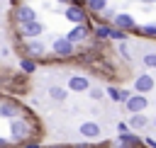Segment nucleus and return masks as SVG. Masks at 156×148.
Wrapping results in <instances>:
<instances>
[{
	"label": "nucleus",
	"instance_id": "f3484780",
	"mask_svg": "<svg viewBox=\"0 0 156 148\" xmlns=\"http://www.w3.org/2000/svg\"><path fill=\"white\" fill-rule=\"evenodd\" d=\"M49 97H51V99H56V102H63V99L68 97V92H66L63 87H56V85H51V87H49Z\"/></svg>",
	"mask_w": 156,
	"mask_h": 148
},
{
	"label": "nucleus",
	"instance_id": "c756f323",
	"mask_svg": "<svg viewBox=\"0 0 156 148\" xmlns=\"http://www.w3.org/2000/svg\"><path fill=\"white\" fill-rule=\"evenodd\" d=\"M5 146H7V141H5V138H0V148H5Z\"/></svg>",
	"mask_w": 156,
	"mask_h": 148
},
{
	"label": "nucleus",
	"instance_id": "1a4fd4ad",
	"mask_svg": "<svg viewBox=\"0 0 156 148\" xmlns=\"http://www.w3.org/2000/svg\"><path fill=\"white\" fill-rule=\"evenodd\" d=\"M73 46H76V44H71L66 36H61V39L54 41V53H56L58 58H71V56H73Z\"/></svg>",
	"mask_w": 156,
	"mask_h": 148
},
{
	"label": "nucleus",
	"instance_id": "bb28decb",
	"mask_svg": "<svg viewBox=\"0 0 156 148\" xmlns=\"http://www.w3.org/2000/svg\"><path fill=\"white\" fill-rule=\"evenodd\" d=\"M144 143H146V146H149V148H156V141H154V138H146V141H144Z\"/></svg>",
	"mask_w": 156,
	"mask_h": 148
},
{
	"label": "nucleus",
	"instance_id": "7c9ffc66",
	"mask_svg": "<svg viewBox=\"0 0 156 148\" xmlns=\"http://www.w3.org/2000/svg\"><path fill=\"white\" fill-rule=\"evenodd\" d=\"M49 148H63V146H49Z\"/></svg>",
	"mask_w": 156,
	"mask_h": 148
},
{
	"label": "nucleus",
	"instance_id": "6e6552de",
	"mask_svg": "<svg viewBox=\"0 0 156 148\" xmlns=\"http://www.w3.org/2000/svg\"><path fill=\"white\" fill-rule=\"evenodd\" d=\"M44 51H46V46L39 41V36H37V39H27V41H24V53H27L29 58H41V56H44Z\"/></svg>",
	"mask_w": 156,
	"mask_h": 148
},
{
	"label": "nucleus",
	"instance_id": "f8f14e48",
	"mask_svg": "<svg viewBox=\"0 0 156 148\" xmlns=\"http://www.w3.org/2000/svg\"><path fill=\"white\" fill-rule=\"evenodd\" d=\"M119 148H136L141 141H139V136H134V133H129V131H124V133H119Z\"/></svg>",
	"mask_w": 156,
	"mask_h": 148
},
{
	"label": "nucleus",
	"instance_id": "412c9836",
	"mask_svg": "<svg viewBox=\"0 0 156 148\" xmlns=\"http://www.w3.org/2000/svg\"><path fill=\"white\" fill-rule=\"evenodd\" d=\"M144 66L156 68V53H144Z\"/></svg>",
	"mask_w": 156,
	"mask_h": 148
},
{
	"label": "nucleus",
	"instance_id": "dca6fc26",
	"mask_svg": "<svg viewBox=\"0 0 156 148\" xmlns=\"http://www.w3.org/2000/svg\"><path fill=\"white\" fill-rule=\"evenodd\" d=\"M129 95H132V92H127V90H119V87H107V97H110L112 102H124Z\"/></svg>",
	"mask_w": 156,
	"mask_h": 148
},
{
	"label": "nucleus",
	"instance_id": "0eeeda50",
	"mask_svg": "<svg viewBox=\"0 0 156 148\" xmlns=\"http://www.w3.org/2000/svg\"><path fill=\"white\" fill-rule=\"evenodd\" d=\"M32 19H37V12L29 7V5H17L15 7V22L17 24H27V22H32Z\"/></svg>",
	"mask_w": 156,
	"mask_h": 148
},
{
	"label": "nucleus",
	"instance_id": "aec40b11",
	"mask_svg": "<svg viewBox=\"0 0 156 148\" xmlns=\"http://www.w3.org/2000/svg\"><path fill=\"white\" fill-rule=\"evenodd\" d=\"M20 66H22V70H24V73H34V70H37V63H34L29 56H27V58H22V63H20Z\"/></svg>",
	"mask_w": 156,
	"mask_h": 148
},
{
	"label": "nucleus",
	"instance_id": "6ab92c4d",
	"mask_svg": "<svg viewBox=\"0 0 156 148\" xmlns=\"http://www.w3.org/2000/svg\"><path fill=\"white\" fill-rule=\"evenodd\" d=\"M107 7V0H88V10L90 12H102Z\"/></svg>",
	"mask_w": 156,
	"mask_h": 148
},
{
	"label": "nucleus",
	"instance_id": "f03ea898",
	"mask_svg": "<svg viewBox=\"0 0 156 148\" xmlns=\"http://www.w3.org/2000/svg\"><path fill=\"white\" fill-rule=\"evenodd\" d=\"M10 133H12V141H24V138H29V133H32L29 121L15 116V119L10 121Z\"/></svg>",
	"mask_w": 156,
	"mask_h": 148
},
{
	"label": "nucleus",
	"instance_id": "ddd939ff",
	"mask_svg": "<svg viewBox=\"0 0 156 148\" xmlns=\"http://www.w3.org/2000/svg\"><path fill=\"white\" fill-rule=\"evenodd\" d=\"M80 133H83L85 138H98V136H100V124L85 121V124H80Z\"/></svg>",
	"mask_w": 156,
	"mask_h": 148
},
{
	"label": "nucleus",
	"instance_id": "2f4dec72",
	"mask_svg": "<svg viewBox=\"0 0 156 148\" xmlns=\"http://www.w3.org/2000/svg\"><path fill=\"white\" fill-rule=\"evenodd\" d=\"M141 2H156V0H141Z\"/></svg>",
	"mask_w": 156,
	"mask_h": 148
},
{
	"label": "nucleus",
	"instance_id": "72a5a7b5",
	"mask_svg": "<svg viewBox=\"0 0 156 148\" xmlns=\"http://www.w3.org/2000/svg\"><path fill=\"white\" fill-rule=\"evenodd\" d=\"M154 126H156V116H154Z\"/></svg>",
	"mask_w": 156,
	"mask_h": 148
},
{
	"label": "nucleus",
	"instance_id": "7ed1b4c3",
	"mask_svg": "<svg viewBox=\"0 0 156 148\" xmlns=\"http://www.w3.org/2000/svg\"><path fill=\"white\" fill-rule=\"evenodd\" d=\"M17 32H20V36H24V39H37V36L44 34V24H41L39 19H32V22H27V24H17Z\"/></svg>",
	"mask_w": 156,
	"mask_h": 148
},
{
	"label": "nucleus",
	"instance_id": "b1692460",
	"mask_svg": "<svg viewBox=\"0 0 156 148\" xmlns=\"http://www.w3.org/2000/svg\"><path fill=\"white\" fill-rule=\"evenodd\" d=\"M141 32H144V34H149V36H156V24H144V27H141Z\"/></svg>",
	"mask_w": 156,
	"mask_h": 148
},
{
	"label": "nucleus",
	"instance_id": "9d476101",
	"mask_svg": "<svg viewBox=\"0 0 156 148\" xmlns=\"http://www.w3.org/2000/svg\"><path fill=\"white\" fill-rule=\"evenodd\" d=\"M66 39H68L71 44H80V41H85V39H88V24H76V27L66 34Z\"/></svg>",
	"mask_w": 156,
	"mask_h": 148
},
{
	"label": "nucleus",
	"instance_id": "20e7f679",
	"mask_svg": "<svg viewBox=\"0 0 156 148\" xmlns=\"http://www.w3.org/2000/svg\"><path fill=\"white\" fill-rule=\"evenodd\" d=\"M112 22H115V27L122 29V32L136 29V22H134V17H132L129 12H115V15H112Z\"/></svg>",
	"mask_w": 156,
	"mask_h": 148
},
{
	"label": "nucleus",
	"instance_id": "4468645a",
	"mask_svg": "<svg viewBox=\"0 0 156 148\" xmlns=\"http://www.w3.org/2000/svg\"><path fill=\"white\" fill-rule=\"evenodd\" d=\"M127 126H129V129H146V126H149V119H146L141 112H136V114H132V116H129Z\"/></svg>",
	"mask_w": 156,
	"mask_h": 148
},
{
	"label": "nucleus",
	"instance_id": "5701e85b",
	"mask_svg": "<svg viewBox=\"0 0 156 148\" xmlns=\"http://www.w3.org/2000/svg\"><path fill=\"white\" fill-rule=\"evenodd\" d=\"M110 39H119V41H124V39H127V34H124L122 29H117V27H115V29H112V36H110Z\"/></svg>",
	"mask_w": 156,
	"mask_h": 148
},
{
	"label": "nucleus",
	"instance_id": "423d86ee",
	"mask_svg": "<svg viewBox=\"0 0 156 148\" xmlns=\"http://www.w3.org/2000/svg\"><path fill=\"white\" fill-rule=\"evenodd\" d=\"M154 78H151V73H139L136 75V80H134V92H139V95H144V92H151L154 90Z\"/></svg>",
	"mask_w": 156,
	"mask_h": 148
},
{
	"label": "nucleus",
	"instance_id": "9b49d317",
	"mask_svg": "<svg viewBox=\"0 0 156 148\" xmlns=\"http://www.w3.org/2000/svg\"><path fill=\"white\" fill-rule=\"evenodd\" d=\"M88 87H90L88 78H83V75H71V78H68V90H73V92H85Z\"/></svg>",
	"mask_w": 156,
	"mask_h": 148
},
{
	"label": "nucleus",
	"instance_id": "39448f33",
	"mask_svg": "<svg viewBox=\"0 0 156 148\" xmlns=\"http://www.w3.org/2000/svg\"><path fill=\"white\" fill-rule=\"evenodd\" d=\"M146 104H149V99L144 97V95H129L127 99H124V107H127V112H132V114H136V112H144L146 109Z\"/></svg>",
	"mask_w": 156,
	"mask_h": 148
},
{
	"label": "nucleus",
	"instance_id": "393cba45",
	"mask_svg": "<svg viewBox=\"0 0 156 148\" xmlns=\"http://www.w3.org/2000/svg\"><path fill=\"white\" fill-rule=\"evenodd\" d=\"M119 53H122L124 58H129V49H127V44H124V41L119 44Z\"/></svg>",
	"mask_w": 156,
	"mask_h": 148
},
{
	"label": "nucleus",
	"instance_id": "2eb2a0df",
	"mask_svg": "<svg viewBox=\"0 0 156 148\" xmlns=\"http://www.w3.org/2000/svg\"><path fill=\"white\" fill-rule=\"evenodd\" d=\"M17 114H20L17 104H12V102H2V104H0V116H2V119H15Z\"/></svg>",
	"mask_w": 156,
	"mask_h": 148
},
{
	"label": "nucleus",
	"instance_id": "a211bd4d",
	"mask_svg": "<svg viewBox=\"0 0 156 148\" xmlns=\"http://www.w3.org/2000/svg\"><path fill=\"white\" fill-rule=\"evenodd\" d=\"M112 29H115V27L98 24V27H95V36H98V39H110V36H112Z\"/></svg>",
	"mask_w": 156,
	"mask_h": 148
},
{
	"label": "nucleus",
	"instance_id": "f257e3e1",
	"mask_svg": "<svg viewBox=\"0 0 156 148\" xmlns=\"http://www.w3.org/2000/svg\"><path fill=\"white\" fill-rule=\"evenodd\" d=\"M63 17H66L68 22H73V24H85V19H88V12H85V7H83L80 2H71V5H66V12H63Z\"/></svg>",
	"mask_w": 156,
	"mask_h": 148
},
{
	"label": "nucleus",
	"instance_id": "4be33fe9",
	"mask_svg": "<svg viewBox=\"0 0 156 148\" xmlns=\"http://www.w3.org/2000/svg\"><path fill=\"white\" fill-rule=\"evenodd\" d=\"M88 90H90V92H88V95H90V97H93V99H102V95H105V92H102V90H100V87H88Z\"/></svg>",
	"mask_w": 156,
	"mask_h": 148
},
{
	"label": "nucleus",
	"instance_id": "cd10ccee",
	"mask_svg": "<svg viewBox=\"0 0 156 148\" xmlns=\"http://www.w3.org/2000/svg\"><path fill=\"white\" fill-rule=\"evenodd\" d=\"M24 148H41L39 143H24Z\"/></svg>",
	"mask_w": 156,
	"mask_h": 148
},
{
	"label": "nucleus",
	"instance_id": "a878e982",
	"mask_svg": "<svg viewBox=\"0 0 156 148\" xmlns=\"http://www.w3.org/2000/svg\"><path fill=\"white\" fill-rule=\"evenodd\" d=\"M117 129H119V133H124V131H127V129H129V126H127V124H124V121H119V124H117Z\"/></svg>",
	"mask_w": 156,
	"mask_h": 148
},
{
	"label": "nucleus",
	"instance_id": "c85d7f7f",
	"mask_svg": "<svg viewBox=\"0 0 156 148\" xmlns=\"http://www.w3.org/2000/svg\"><path fill=\"white\" fill-rule=\"evenodd\" d=\"M56 2H61V5H71V2H78V0H56Z\"/></svg>",
	"mask_w": 156,
	"mask_h": 148
},
{
	"label": "nucleus",
	"instance_id": "473e14b6",
	"mask_svg": "<svg viewBox=\"0 0 156 148\" xmlns=\"http://www.w3.org/2000/svg\"><path fill=\"white\" fill-rule=\"evenodd\" d=\"M76 148H88V146H76Z\"/></svg>",
	"mask_w": 156,
	"mask_h": 148
}]
</instances>
